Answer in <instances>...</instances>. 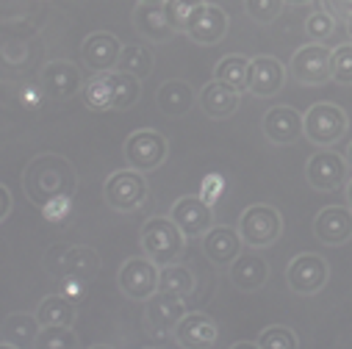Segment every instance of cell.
<instances>
[{
    "instance_id": "7402d4cb",
    "label": "cell",
    "mask_w": 352,
    "mask_h": 349,
    "mask_svg": "<svg viewBox=\"0 0 352 349\" xmlns=\"http://www.w3.org/2000/svg\"><path fill=\"white\" fill-rule=\"evenodd\" d=\"M263 136L272 144H292L302 136V114L292 106H275L263 114Z\"/></svg>"
},
{
    "instance_id": "9a60e30c",
    "label": "cell",
    "mask_w": 352,
    "mask_h": 349,
    "mask_svg": "<svg viewBox=\"0 0 352 349\" xmlns=\"http://www.w3.org/2000/svg\"><path fill=\"white\" fill-rule=\"evenodd\" d=\"M169 216H172L175 225L184 230L186 238H197L214 225V211L200 194H186L181 200H175Z\"/></svg>"
},
{
    "instance_id": "bcb514c9",
    "label": "cell",
    "mask_w": 352,
    "mask_h": 349,
    "mask_svg": "<svg viewBox=\"0 0 352 349\" xmlns=\"http://www.w3.org/2000/svg\"><path fill=\"white\" fill-rule=\"evenodd\" d=\"M283 3H289V6H305L308 0H283Z\"/></svg>"
},
{
    "instance_id": "6da1fadb",
    "label": "cell",
    "mask_w": 352,
    "mask_h": 349,
    "mask_svg": "<svg viewBox=\"0 0 352 349\" xmlns=\"http://www.w3.org/2000/svg\"><path fill=\"white\" fill-rule=\"evenodd\" d=\"M23 189L34 205L47 203L56 194H75V189H78L75 166L64 155L42 153L25 166Z\"/></svg>"
},
{
    "instance_id": "7a4b0ae2",
    "label": "cell",
    "mask_w": 352,
    "mask_h": 349,
    "mask_svg": "<svg viewBox=\"0 0 352 349\" xmlns=\"http://www.w3.org/2000/svg\"><path fill=\"white\" fill-rule=\"evenodd\" d=\"M142 249L153 264L164 267L178 260L184 247H186V236L184 230L172 222V216H150L142 227Z\"/></svg>"
},
{
    "instance_id": "d590c367",
    "label": "cell",
    "mask_w": 352,
    "mask_h": 349,
    "mask_svg": "<svg viewBox=\"0 0 352 349\" xmlns=\"http://www.w3.org/2000/svg\"><path fill=\"white\" fill-rule=\"evenodd\" d=\"M200 3H203V0H164V12H166V20L175 28V34H184L186 31V23H189L192 12Z\"/></svg>"
},
{
    "instance_id": "603a6c76",
    "label": "cell",
    "mask_w": 352,
    "mask_h": 349,
    "mask_svg": "<svg viewBox=\"0 0 352 349\" xmlns=\"http://www.w3.org/2000/svg\"><path fill=\"white\" fill-rule=\"evenodd\" d=\"M239 100H241V92L217 78L211 83H206L200 92V109L211 120H228L239 109Z\"/></svg>"
},
{
    "instance_id": "d6a6232c",
    "label": "cell",
    "mask_w": 352,
    "mask_h": 349,
    "mask_svg": "<svg viewBox=\"0 0 352 349\" xmlns=\"http://www.w3.org/2000/svg\"><path fill=\"white\" fill-rule=\"evenodd\" d=\"M80 98H83L86 106L95 109V111H109L111 109V92H109L106 75L103 72H95V78H89V80L83 83Z\"/></svg>"
},
{
    "instance_id": "836d02e7",
    "label": "cell",
    "mask_w": 352,
    "mask_h": 349,
    "mask_svg": "<svg viewBox=\"0 0 352 349\" xmlns=\"http://www.w3.org/2000/svg\"><path fill=\"white\" fill-rule=\"evenodd\" d=\"M297 346H300L297 333L283 324H272L258 335V349H297Z\"/></svg>"
},
{
    "instance_id": "9c48e42d",
    "label": "cell",
    "mask_w": 352,
    "mask_h": 349,
    "mask_svg": "<svg viewBox=\"0 0 352 349\" xmlns=\"http://www.w3.org/2000/svg\"><path fill=\"white\" fill-rule=\"evenodd\" d=\"M346 166H349L346 158H341L330 147H322L308 158L305 178L316 192H336L338 186L346 183Z\"/></svg>"
},
{
    "instance_id": "e575fe53",
    "label": "cell",
    "mask_w": 352,
    "mask_h": 349,
    "mask_svg": "<svg viewBox=\"0 0 352 349\" xmlns=\"http://www.w3.org/2000/svg\"><path fill=\"white\" fill-rule=\"evenodd\" d=\"M330 80L341 86H352V42L330 50Z\"/></svg>"
},
{
    "instance_id": "30bf717a",
    "label": "cell",
    "mask_w": 352,
    "mask_h": 349,
    "mask_svg": "<svg viewBox=\"0 0 352 349\" xmlns=\"http://www.w3.org/2000/svg\"><path fill=\"white\" fill-rule=\"evenodd\" d=\"M327 275H330V267L322 255H314V252H305V255H297L289 269H286V283L294 294H316L324 283H327Z\"/></svg>"
},
{
    "instance_id": "4fadbf2b",
    "label": "cell",
    "mask_w": 352,
    "mask_h": 349,
    "mask_svg": "<svg viewBox=\"0 0 352 349\" xmlns=\"http://www.w3.org/2000/svg\"><path fill=\"white\" fill-rule=\"evenodd\" d=\"M192 42L197 45H217L225 39L228 34V14L225 9H219L217 3H203L192 12L189 23H186V31H184Z\"/></svg>"
},
{
    "instance_id": "5bb4252c",
    "label": "cell",
    "mask_w": 352,
    "mask_h": 349,
    "mask_svg": "<svg viewBox=\"0 0 352 349\" xmlns=\"http://www.w3.org/2000/svg\"><path fill=\"white\" fill-rule=\"evenodd\" d=\"M122 53V42L109 31H95L83 39L80 45V61L89 72H109L117 69Z\"/></svg>"
},
{
    "instance_id": "f546056e",
    "label": "cell",
    "mask_w": 352,
    "mask_h": 349,
    "mask_svg": "<svg viewBox=\"0 0 352 349\" xmlns=\"http://www.w3.org/2000/svg\"><path fill=\"white\" fill-rule=\"evenodd\" d=\"M247 75H250V58H244V56H225L214 67V78L233 86L239 92H247Z\"/></svg>"
},
{
    "instance_id": "83f0119b",
    "label": "cell",
    "mask_w": 352,
    "mask_h": 349,
    "mask_svg": "<svg viewBox=\"0 0 352 349\" xmlns=\"http://www.w3.org/2000/svg\"><path fill=\"white\" fill-rule=\"evenodd\" d=\"M195 289H197L195 272H192L189 267L178 264V260H172V264H164V267L158 269V291L186 300Z\"/></svg>"
},
{
    "instance_id": "8d00e7d4",
    "label": "cell",
    "mask_w": 352,
    "mask_h": 349,
    "mask_svg": "<svg viewBox=\"0 0 352 349\" xmlns=\"http://www.w3.org/2000/svg\"><path fill=\"white\" fill-rule=\"evenodd\" d=\"M39 208H42L45 222H50V225H64V222L72 216V211H75V194H56V197H50L47 203H42Z\"/></svg>"
},
{
    "instance_id": "cb8c5ba5",
    "label": "cell",
    "mask_w": 352,
    "mask_h": 349,
    "mask_svg": "<svg viewBox=\"0 0 352 349\" xmlns=\"http://www.w3.org/2000/svg\"><path fill=\"white\" fill-rule=\"evenodd\" d=\"M100 272V255L86 247V244H75V247H67L64 252V264H61V278H78L83 283H92Z\"/></svg>"
},
{
    "instance_id": "52a82bcc",
    "label": "cell",
    "mask_w": 352,
    "mask_h": 349,
    "mask_svg": "<svg viewBox=\"0 0 352 349\" xmlns=\"http://www.w3.org/2000/svg\"><path fill=\"white\" fill-rule=\"evenodd\" d=\"M158 264L147 255L142 258H128L125 264L120 267V275H117V286L120 291L128 297V300H136V302H147L155 291H158Z\"/></svg>"
},
{
    "instance_id": "5b68a950",
    "label": "cell",
    "mask_w": 352,
    "mask_h": 349,
    "mask_svg": "<svg viewBox=\"0 0 352 349\" xmlns=\"http://www.w3.org/2000/svg\"><path fill=\"white\" fill-rule=\"evenodd\" d=\"M346 133V114L336 103H316L302 114V136L316 147H330Z\"/></svg>"
},
{
    "instance_id": "2e32d148",
    "label": "cell",
    "mask_w": 352,
    "mask_h": 349,
    "mask_svg": "<svg viewBox=\"0 0 352 349\" xmlns=\"http://www.w3.org/2000/svg\"><path fill=\"white\" fill-rule=\"evenodd\" d=\"M39 86L50 100H69L83 89V78H80V69L72 61L58 58V61H50L42 69V83Z\"/></svg>"
},
{
    "instance_id": "7bdbcfd3",
    "label": "cell",
    "mask_w": 352,
    "mask_h": 349,
    "mask_svg": "<svg viewBox=\"0 0 352 349\" xmlns=\"http://www.w3.org/2000/svg\"><path fill=\"white\" fill-rule=\"evenodd\" d=\"M23 103L28 106V109H36L39 103H42V86H23Z\"/></svg>"
},
{
    "instance_id": "7c38bea8",
    "label": "cell",
    "mask_w": 352,
    "mask_h": 349,
    "mask_svg": "<svg viewBox=\"0 0 352 349\" xmlns=\"http://www.w3.org/2000/svg\"><path fill=\"white\" fill-rule=\"evenodd\" d=\"M186 313L184 297H172L164 291H155L147 300L144 308V322H147V333H153L155 338H169L175 333V324L181 322V316Z\"/></svg>"
},
{
    "instance_id": "3957f363",
    "label": "cell",
    "mask_w": 352,
    "mask_h": 349,
    "mask_svg": "<svg viewBox=\"0 0 352 349\" xmlns=\"http://www.w3.org/2000/svg\"><path fill=\"white\" fill-rule=\"evenodd\" d=\"M280 230H283V219L275 205L255 203L247 205L239 216V236L250 249H263L275 244L280 238Z\"/></svg>"
},
{
    "instance_id": "1f68e13d",
    "label": "cell",
    "mask_w": 352,
    "mask_h": 349,
    "mask_svg": "<svg viewBox=\"0 0 352 349\" xmlns=\"http://www.w3.org/2000/svg\"><path fill=\"white\" fill-rule=\"evenodd\" d=\"M75 346H78V335L67 324H47L39 330L36 349H75Z\"/></svg>"
},
{
    "instance_id": "ba28073f",
    "label": "cell",
    "mask_w": 352,
    "mask_h": 349,
    "mask_svg": "<svg viewBox=\"0 0 352 349\" xmlns=\"http://www.w3.org/2000/svg\"><path fill=\"white\" fill-rule=\"evenodd\" d=\"M292 78L297 83L305 86H322L330 80V50L324 47V42H308L302 45L289 67Z\"/></svg>"
},
{
    "instance_id": "484cf974",
    "label": "cell",
    "mask_w": 352,
    "mask_h": 349,
    "mask_svg": "<svg viewBox=\"0 0 352 349\" xmlns=\"http://www.w3.org/2000/svg\"><path fill=\"white\" fill-rule=\"evenodd\" d=\"M106 75V83H109V92H111V109L122 111V109H131L139 103V95H142V78L125 72V69H109L103 72Z\"/></svg>"
},
{
    "instance_id": "b9f144b4",
    "label": "cell",
    "mask_w": 352,
    "mask_h": 349,
    "mask_svg": "<svg viewBox=\"0 0 352 349\" xmlns=\"http://www.w3.org/2000/svg\"><path fill=\"white\" fill-rule=\"evenodd\" d=\"M64 252H67V247H64V244H53V247L47 249V255H45V269H47L53 278H58V275H61Z\"/></svg>"
},
{
    "instance_id": "277c9868",
    "label": "cell",
    "mask_w": 352,
    "mask_h": 349,
    "mask_svg": "<svg viewBox=\"0 0 352 349\" xmlns=\"http://www.w3.org/2000/svg\"><path fill=\"white\" fill-rule=\"evenodd\" d=\"M103 200L111 211L117 214H131L139 211L147 200V181H144V172L136 169H120L114 174H109V181L103 186Z\"/></svg>"
},
{
    "instance_id": "f6af8a7d",
    "label": "cell",
    "mask_w": 352,
    "mask_h": 349,
    "mask_svg": "<svg viewBox=\"0 0 352 349\" xmlns=\"http://www.w3.org/2000/svg\"><path fill=\"white\" fill-rule=\"evenodd\" d=\"M346 205H349V208H352V181H349V183H346Z\"/></svg>"
},
{
    "instance_id": "d4e9b609",
    "label": "cell",
    "mask_w": 352,
    "mask_h": 349,
    "mask_svg": "<svg viewBox=\"0 0 352 349\" xmlns=\"http://www.w3.org/2000/svg\"><path fill=\"white\" fill-rule=\"evenodd\" d=\"M195 89L186 83V80H166L161 83V89L155 95V103H158V111L164 117H184L195 109Z\"/></svg>"
},
{
    "instance_id": "ffe728a7",
    "label": "cell",
    "mask_w": 352,
    "mask_h": 349,
    "mask_svg": "<svg viewBox=\"0 0 352 349\" xmlns=\"http://www.w3.org/2000/svg\"><path fill=\"white\" fill-rule=\"evenodd\" d=\"M133 28L150 42H169L175 36L164 3H158V0H139V6L133 9Z\"/></svg>"
},
{
    "instance_id": "8fae6325",
    "label": "cell",
    "mask_w": 352,
    "mask_h": 349,
    "mask_svg": "<svg viewBox=\"0 0 352 349\" xmlns=\"http://www.w3.org/2000/svg\"><path fill=\"white\" fill-rule=\"evenodd\" d=\"M172 338H175V344L184 346V349H208V346H217L219 327H217V322L208 313L186 311L181 316V322L175 324Z\"/></svg>"
},
{
    "instance_id": "74e56055",
    "label": "cell",
    "mask_w": 352,
    "mask_h": 349,
    "mask_svg": "<svg viewBox=\"0 0 352 349\" xmlns=\"http://www.w3.org/2000/svg\"><path fill=\"white\" fill-rule=\"evenodd\" d=\"M305 34L311 42H327L336 34V17L330 12H314L305 20Z\"/></svg>"
},
{
    "instance_id": "f35d334b",
    "label": "cell",
    "mask_w": 352,
    "mask_h": 349,
    "mask_svg": "<svg viewBox=\"0 0 352 349\" xmlns=\"http://www.w3.org/2000/svg\"><path fill=\"white\" fill-rule=\"evenodd\" d=\"M244 9L250 14V20L267 25V23L278 20V14L283 12V0H244Z\"/></svg>"
},
{
    "instance_id": "4dcf8cb0",
    "label": "cell",
    "mask_w": 352,
    "mask_h": 349,
    "mask_svg": "<svg viewBox=\"0 0 352 349\" xmlns=\"http://www.w3.org/2000/svg\"><path fill=\"white\" fill-rule=\"evenodd\" d=\"M117 69H125V72H131V75H136V78H147L150 69H153V53H150L144 45H139V42L122 45Z\"/></svg>"
},
{
    "instance_id": "d6986e66",
    "label": "cell",
    "mask_w": 352,
    "mask_h": 349,
    "mask_svg": "<svg viewBox=\"0 0 352 349\" xmlns=\"http://www.w3.org/2000/svg\"><path fill=\"white\" fill-rule=\"evenodd\" d=\"M314 236L327 244V247H336V244H344L352 238V208L346 205H330V208H322L314 219Z\"/></svg>"
},
{
    "instance_id": "8992f818",
    "label": "cell",
    "mask_w": 352,
    "mask_h": 349,
    "mask_svg": "<svg viewBox=\"0 0 352 349\" xmlns=\"http://www.w3.org/2000/svg\"><path fill=\"white\" fill-rule=\"evenodd\" d=\"M166 153H169L166 136L158 133V131H153V128L133 131L125 139V147H122V155H125L128 166L136 169V172H153V169H158L166 161Z\"/></svg>"
},
{
    "instance_id": "44dd1931",
    "label": "cell",
    "mask_w": 352,
    "mask_h": 349,
    "mask_svg": "<svg viewBox=\"0 0 352 349\" xmlns=\"http://www.w3.org/2000/svg\"><path fill=\"white\" fill-rule=\"evenodd\" d=\"M241 236L239 227H225V225H211L203 233V252L211 264L217 267H228L230 260L241 252Z\"/></svg>"
},
{
    "instance_id": "4316f807",
    "label": "cell",
    "mask_w": 352,
    "mask_h": 349,
    "mask_svg": "<svg viewBox=\"0 0 352 349\" xmlns=\"http://www.w3.org/2000/svg\"><path fill=\"white\" fill-rule=\"evenodd\" d=\"M39 319L36 313H25V311H17V313H9L6 322H3V338L12 341L17 349H28V346H36V338H39Z\"/></svg>"
},
{
    "instance_id": "f1b7e54d",
    "label": "cell",
    "mask_w": 352,
    "mask_h": 349,
    "mask_svg": "<svg viewBox=\"0 0 352 349\" xmlns=\"http://www.w3.org/2000/svg\"><path fill=\"white\" fill-rule=\"evenodd\" d=\"M34 313H36V319H39L42 327H47V324H67V327H72L75 324V305L67 297H61V294L45 297L36 305Z\"/></svg>"
},
{
    "instance_id": "681fc988",
    "label": "cell",
    "mask_w": 352,
    "mask_h": 349,
    "mask_svg": "<svg viewBox=\"0 0 352 349\" xmlns=\"http://www.w3.org/2000/svg\"><path fill=\"white\" fill-rule=\"evenodd\" d=\"M158 3H164V0H158Z\"/></svg>"
},
{
    "instance_id": "e0dca14e",
    "label": "cell",
    "mask_w": 352,
    "mask_h": 349,
    "mask_svg": "<svg viewBox=\"0 0 352 349\" xmlns=\"http://www.w3.org/2000/svg\"><path fill=\"white\" fill-rule=\"evenodd\" d=\"M286 80V69L278 58L272 56H258L250 58V75H247V92L258 95V98H272L283 89Z\"/></svg>"
},
{
    "instance_id": "60d3db41",
    "label": "cell",
    "mask_w": 352,
    "mask_h": 349,
    "mask_svg": "<svg viewBox=\"0 0 352 349\" xmlns=\"http://www.w3.org/2000/svg\"><path fill=\"white\" fill-rule=\"evenodd\" d=\"M86 289H89V283H83L78 278H61L58 280V294L67 297L72 305H78V302L86 300Z\"/></svg>"
},
{
    "instance_id": "ab89813d",
    "label": "cell",
    "mask_w": 352,
    "mask_h": 349,
    "mask_svg": "<svg viewBox=\"0 0 352 349\" xmlns=\"http://www.w3.org/2000/svg\"><path fill=\"white\" fill-rule=\"evenodd\" d=\"M225 189H228V181L222 172H208L203 174L200 181V197L208 203V205H217L222 197H225Z\"/></svg>"
},
{
    "instance_id": "c3c4849f",
    "label": "cell",
    "mask_w": 352,
    "mask_h": 349,
    "mask_svg": "<svg viewBox=\"0 0 352 349\" xmlns=\"http://www.w3.org/2000/svg\"><path fill=\"white\" fill-rule=\"evenodd\" d=\"M349 36H352V23H349Z\"/></svg>"
},
{
    "instance_id": "7dc6e473",
    "label": "cell",
    "mask_w": 352,
    "mask_h": 349,
    "mask_svg": "<svg viewBox=\"0 0 352 349\" xmlns=\"http://www.w3.org/2000/svg\"><path fill=\"white\" fill-rule=\"evenodd\" d=\"M346 164L352 166V142H349V147H346Z\"/></svg>"
},
{
    "instance_id": "ac0fdd59",
    "label": "cell",
    "mask_w": 352,
    "mask_h": 349,
    "mask_svg": "<svg viewBox=\"0 0 352 349\" xmlns=\"http://www.w3.org/2000/svg\"><path fill=\"white\" fill-rule=\"evenodd\" d=\"M228 275L239 291H258L270 278V264L258 252H239L228 264Z\"/></svg>"
},
{
    "instance_id": "ee69618b",
    "label": "cell",
    "mask_w": 352,
    "mask_h": 349,
    "mask_svg": "<svg viewBox=\"0 0 352 349\" xmlns=\"http://www.w3.org/2000/svg\"><path fill=\"white\" fill-rule=\"evenodd\" d=\"M9 214H12V192L0 183V222H3Z\"/></svg>"
}]
</instances>
